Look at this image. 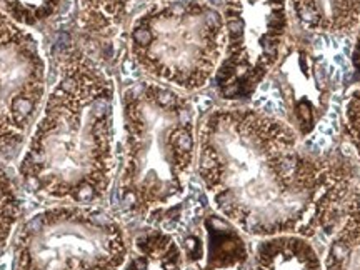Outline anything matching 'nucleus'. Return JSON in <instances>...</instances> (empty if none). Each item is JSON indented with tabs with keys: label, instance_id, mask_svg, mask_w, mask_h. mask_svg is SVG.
Segmentation results:
<instances>
[{
	"label": "nucleus",
	"instance_id": "obj_6",
	"mask_svg": "<svg viewBox=\"0 0 360 270\" xmlns=\"http://www.w3.org/2000/svg\"><path fill=\"white\" fill-rule=\"evenodd\" d=\"M225 49L215 85L225 101L255 96L281 60L289 34V0H227Z\"/></svg>",
	"mask_w": 360,
	"mask_h": 270
},
{
	"label": "nucleus",
	"instance_id": "obj_10",
	"mask_svg": "<svg viewBox=\"0 0 360 270\" xmlns=\"http://www.w3.org/2000/svg\"><path fill=\"white\" fill-rule=\"evenodd\" d=\"M289 6L309 32L350 35L360 27V0H289Z\"/></svg>",
	"mask_w": 360,
	"mask_h": 270
},
{
	"label": "nucleus",
	"instance_id": "obj_18",
	"mask_svg": "<svg viewBox=\"0 0 360 270\" xmlns=\"http://www.w3.org/2000/svg\"><path fill=\"white\" fill-rule=\"evenodd\" d=\"M127 4H143V2H159V0H125Z\"/></svg>",
	"mask_w": 360,
	"mask_h": 270
},
{
	"label": "nucleus",
	"instance_id": "obj_14",
	"mask_svg": "<svg viewBox=\"0 0 360 270\" xmlns=\"http://www.w3.org/2000/svg\"><path fill=\"white\" fill-rule=\"evenodd\" d=\"M20 212L22 204L15 180L0 157V259L6 254L12 233L19 224Z\"/></svg>",
	"mask_w": 360,
	"mask_h": 270
},
{
	"label": "nucleus",
	"instance_id": "obj_16",
	"mask_svg": "<svg viewBox=\"0 0 360 270\" xmlns=\"http://www.w3.org/2000/svg\"><path fill=\"white\" fill-rule=\"evenodd\" d=\"M345 132L355 155L360 160V87L350 92L345 103Z\"/></svg>",
	"mask_w": 360,
	"mask_h": 270
},
{
	"label": "nucleus",
	"instance_id": "obj_3",
	"mask_svg": "<svg viewBox=\"0 0 360 270\" xmlns=\"http://www.w3.org/2000/svg\"><path fill=\"white\" fill-rule=\"evenodd\" d=\"M122 129L120 205L147 220L170 212L186 195L197 162L195 105L170 85L142 80L124 90Z\"/></svg>",
	"mask_w": 360,
	"mask_h": 270
},
{
	"label": "nucleus",
	"instance_id": "obj_11",
	"mask_svg": "<svg viewBox=\"0 0 360 270\" xmlns=\"http://www.w3.org/2000/svg\"><path fill=\"white\" fill-rule=\"evenodd\" d=\"M254 270H322V260L309 238L276 236L260 238L255 245Z\"/></svg>",
	"mask_w": 360,
	"mask_h": 270
},
{
	"label": "nucleus",
	"instance_id": "obj_5",
	"mask_svg": "<svg viewBox=\"0 0 360 270\" xmlns=\"http://www.w3.org/2000/svg\"><path fill=\"white\" fill-rule=\"evenodd\" d=\"M130 244L101 205H53L29 217L13 240V270H120Z\"/></svg>",
	"mask_w": 360,
	"mask_h": 270
},
{
	"label": "nucleus",
	"instance_id": "obj_4",
	"mask_svg": "<svg viewBox=\"0 0 360 270\" xmlns=\"http://www.w3.org/2000/svg\"><path fill=\"white\" fill-rule=\"evenodd\" d=\"M130 53L150 77L199 90L215 77L225 49L224 17L200 0L157 2L130 27Z\"/></svg>",
	"mask_w": 360,
	"mask_h": 270
},
{
	"label": "nucleus",
	"instance_id": "obj_12",
	"mask_svg": "<svg viewBox=\"0 0 360 270\" xmlns=\"http://www.w3.org/2000/svg\"><path fill=\"white\" fill-rule=\"evenodd\" d=\"M120 270H184L182 247L169 232L147 229L132 240Z\"/></svg>",
	"mask_w": 360,
	"mask_h": 270
},
{
	"label": "nucleus",
	"instance_id": "obj_15",
	"mask_svg": "<svg viewBox=\"0 0 360 270\" xmlns=\"http://www.w3.org/2000/svg\"><path fill=\"white\" fill-rule=\"evenodd\" d=\"M62 0H0V7L22 27H34L51 19Z\"/></svg>",
	"mask_w": 360,
	"mask_h": 270
},
{
	"label": "nucleus",
	"instance_id": "obj_13",
	"mask_svg": "<svg viewBox=\"0 0 360 270\" xmlns=\"http://www.w3.org/2000/svg\"><path fill=\"white\" fill-rule=\"evenodd\" d=\"M322 270H360V186L354 191L328 242Z\"/></svg>",
	"mask_w": 360,
	"mask_h": 270
},
{
	"label": "nucleus",
	"instance_id": "obj_2",
	"mask_svg": "<svg viewBox=\"0 0 360 270\" xmlns=\"http://www.w3.org/2000/svg\"><path fill=\"white\" fill-rule=\"evenodd\" d=\"M115 87L77 45L58 60V79L25 143V191L64 205H98L115 169Z\"/></svg>",
	"mask_w": 360,
	"mask_h": 270
},
{
	"label": "nucleus",
	"instance_id": "obj_9",
	"mask_svg": "<svg viewBox=\"0 0 360 270\" xmlns=\"http://www.w3.org/2000/svg\"><path fill=\"white\" fill-rule=\"evenodd\" d=\"M200 270H249L250 252L244 240V232L224 215L209 214L202 222Z\"/></svg>",
	"mask_w": 360,
	"mask_h": 270
},
{
	"label": "nucleus",
	"instance_id": "obj_7",
	"mask_svg": "<svg viewBox=\"0 0 360 270\" xmlns=\"http://www.w3.org/2000/svg\"><path fill=\"white\" fill-rule=\"evenodd\" d=\"M47 67L39 40L0 7V155L29 137L45 97Z\"/></svg>",
	"mask_w": 360,
	"mask_h": 270
},
{
	"label": "nucleus",
	"instance_id": "obj_17",
	"mask_svg": "<svg viewBox=\"0 0 360 270\" xmlns=\"http://www.w3.org/2000/svg\"><path fill=\"white\" fill-rule=\"evenodd\" d=\"M355 40H354V47H352V53H350V62H352V67L357 74V77L360 79V27L355 30Z\"/></svg>",
	"mask_w": 360,
	"mask_h": 270
},
{
	"label": "nucleus",
	"instance_id": "obj_1",
	"mask_svg": "<svg viewBox=\"0 0 360 270\" xmlns=\"http://www.w3.org/2000/svg\"><path fill=\"white\" fill-rule=\"evenodd\" d=\"M197 174L214 209L257 238L330 231L360 186L349 157L305 150L290 125L250 107L205 117Z\"/></svg>",
	"mask_w": 360,
	"mask_h": 270
},
{
	"label": "nucleus",
	"instance_id": "obj_8",
	"mask_svg": "<svg viewBox=\"0 0 360 270\" xmlns=\"http://www.w3.org/2000/svg\"><path fill=\"white\" fill-rule=\"evenodd\" d=\"M265 80L276 85L278 114L274 115L295 130L300 141L310 137L330 103L327 64L302 44L287 39L281 60Z\"/></svg>",
	"mask_w": 360,
	"mask_h": 270
}]
</instances>
